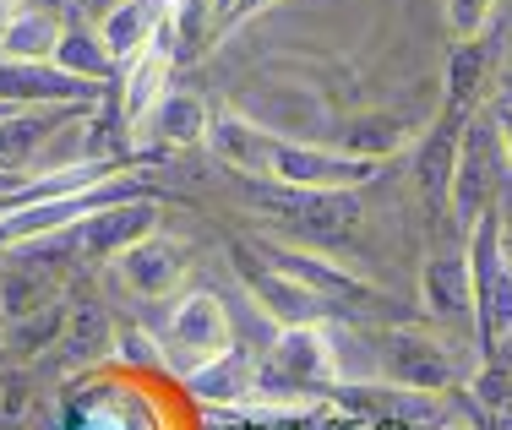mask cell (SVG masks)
<instances>
[{"mask_svg": "<svg viewBox=\"0 0 512 430\" xmlns=\"http://www.w3.org/2000/svg\"><path fill=\"white\" fill-rule=\"evenodd\" d=\"M469 245V284H474V343L485 360H512V245L502 213H485L463 235Z\"/></svg>", "mask_w": 512, "mask_h": 430, "instance_id": "6da1fadb", "label": "cell"}, {"mask_svg": "<svg viewBox=\"0 0 512 430\" xmlns=\"http://www.w3.org/2000/svg\"><path fill=\"white\" fill-rule=\"evenodd\" d=\"M338 343L333 327H278L273 343L256 360V398L262 403H289V398H316L338 392Z\"/></svg>", "mask_w": 512, "mask_h": 430, "instance_id": "7a4b0ae2", "label": "cell"}, {"mask_svg": "<svg viewBox=\"0 0 512 430\" xmlns=\"http://www.w3.org/2000/svg\"><path fill=\"white\" fill-rule=\"evenodd\" d=\"M246 202L278 218V229L316 245H338L360 229V191H300V186H278V180H251Z\"/></svg>", "mask_w": 512, "mask_h": 430, "instance_id": "3957f363", "label": "cell"}, {"mask_svg": "<svg viewBox=\"0 0 512 430\" xmlns=\"http://www.w3.org/2000/svg\"><path fill=\"white\" fill-rule=\"evenodd\" d=\"M507 153L502 137H496L491 115H474L469 131H463V153H458V175H453V202H447V218H453L458 235H469L485 213L502 207V186H507Z\"/></svg>", "mask_w": 512, "mask_h": 430, "instance_id": "277c9868", "label": "cell"}, {"mask_svg": "<svg viewBox=\"0 0 512 430\" xmlns=\"http://www.w3.org/2000/svg\"><path fill=\"white\" fill-rule=\"evenodd\" d=\"M376 371L387 376L398 392H414V398H436V392L458 387V360L431 327L398 322L382 333V349H376Z\"/></svg>", "mask_w": 512, "mask_h": 430, "instance_id": "5b68a950", "label": "cell"}, {"mask_svg": "<svg viewBox=\"0 0 512 430\" xmlns=\"http://www.w3.org/2000/svg\"><path fill=\"white\" fill-rule=\"evenodd\" d=\"M382 175V164H365V158H349L338 147L322 142H295V137H278L267 147V169L262 180H278V186H300V191H360Z\"/></svg>", "mask_w": 512, "mask_h": 430, "instance_id": "8992f818", "label": "cell"}, {"mask_svg": "<svg viewBox=\"0 0 512 430\" xmlns=\"http://www.w3.org/2000/svg\"><path fill=\"white\" fill-rule=\"evenodd\" d=\"M224 349H235V327H229V311L218 294H186V300L169 311V333H164V365L175 376L202 371L207 360H218Z\"/></svg>", "mask_w": 512, "mask_h": 430, "instance_id": "52a82bcc", "label": "cell"}, {"mask_svg": "<svg viewBox=\"0 0 512 430\" xmlns=\"http://www.w3.org/2000/svg\"><path fill=\"white\" fill-rule=\"evenodd\" d=\"M251 245H256L262 262H273L278 273H289L300 289H311L322 305H333V316L338 311H371V305H382V289H376V284H365V278L349 273V267L327 262V256L306 251V245H278V240H251Z\"/></svg>", "mask_w": 512, "mask_h": 430, "instance_id": "ba28073f", "label": "cell"}, {"mask_svg": "<svg viewBox=\"0 0 512 430\" xmlns=\"http://www.w3.org/2000/svg\"><path fill=\"white\" fill-rule=\"evenodd\" d=\"M229 262H235L240 284L251 289V300L262 305L278 327H322V322H333V305H322L311 289H300L289 273H278L273 262H262L251 240H229Z\"/></svg>", "mask_w": 512, "mask_h": 430, "instance_id": "9c48e42d", "label": "cell"}, {"mask_svg": "<svg viewBox=\"0 0 512 430\" xmlns=\"http://www.w3.org/2000/svg\"><path fill=\"white\" fill-rule=\"evenodd\" d=\"M60 235L71 240V256H77V262H115V256H120V251H131L137 240L158 235V196L104 207V213L82 218V224L60 229Z\"/></svg>", "mask_w": 512, "mask_h": 430, "instance_id": "30bf717a", "label": "cell"}, {"mask_svg": "<svg viewBox=\"0 0 512 430\" xmlns=\"http://www.w3.org/2000/svg\"><path fill=\"white\" fill-rule=\"evenodd\" d=\"M469 109L442 104V115L431 120L420 153H414V186H420L425 207L436 218H447V202H453V175H458V153H463V131H469Z\"/></svg>", "mask_w": 512, "mask_h": 430, "instance_id": "8fae6325", "label": "cell"}, {"mask_svg": "<svg viewBox=\"0 0 512 430\" xmlns=\"http://www.w3.org/2000/svg\"><path fill=\"white\" fill-rule=\"evenodd\" d=\"M82 115H93V104H33V109H11V115L0 120V169H11V175H33V169H39V153L66 126H77Z\"/></svg>", "mask_w": 512, "mask_h": 430, "instance_id": "7c38bea8", "label": "cell"}, {"mask_svg": "<svg viewBox=\"0 0 512 430\" xmlns=\"http://www.w3.org/2000/svg\"><path fill=\"white\" fill-rule=\"evenodd\" d=\"M104 88L77 82L55 66H33V60H0V104L33 109V104H99Z\"/></svg>", "mask_w": 512, "mask_h": 430, "instance_id": "4fadbf2b", "label": "cell"}, {"mask_svg": "<svg viewBox=\"0 0 512 430\" xmlns=\"http://www.w3.org/2000/svg\"><path fill=\"white\" fill-rule=\"evenodd\" d=\"M496 60H502V44H496L491 33L453 44V60H447V98H442V104H458V109H469V115H480V109L491 104V88H496Z\"/></svg>", "mask_w": 512, "mask_h": 430, "instance_id": "5bb4252c", "label": "cell"}, {"mask_svg": "<svg viewBox=\"0 0 512 430\" xmlns=\"http://www.w3.org/2000/svg\"><path fill=\"white\" fill-rule=\"evenodd\" d=\"M169 17H175V0H120V6L104 17L99 39H104L109 55H115V66L126 71L137 55H148V49H153L158 28H164Z\"/></svg>", "mask_w": 512, "mask_h": 430, "instance_id": "9a60e30c", "label": "cell"}, {"mask_svg": "<svg viewBox=\"0 0 512 430\" xmlns=\"http://www.w3.org/2000/svg\"><path fill=\"white\" fill-rule=\"evenodd\" d=\"M186 392L197 403H213V409H235V403L256 398V354L251 349H224L218 360H207L202 371L186 376Z\"/></svg>", "mask_w": 512, "mask_h": 430, "instance_id": "2e32d148", "label": "cell"}, {"mask_svg": "<svg viewBox=\"0 0 512 430\" xmlns=\"http://www.w3.org/2000/svg\"><path fill=\"white\" fill-rule=\"evenodd\" d=\"M115 267H120V278H126V289L131 294H142V300H158V294H169L180 284V273H186V251H180L175 240H137L131 251H120L115 256Z\"/></svg>", "mask_w": 512, "mask_h": 430, "instance_id": "e0dca14e", "label": "cell"}, {"mask_svg": "<svg viewBox=\"0 0 512 430\" xmlns=\"http://www.w3.org/2000/svg\"><path fill=\"white\" fill-rule=\"evenodd\" d=\"M420 300H425V311H431V316H442V322L474 316L469 251H436L431 262L420 267Z\"/></svg>", "mask_w": 512, "mask_h": 430, "instance_id": "ac0fdd59", "label": "cell"}, {"mask_svg": "<svg viewBox=\"0 0 512 430\" xmlns=\"http://www.w3.org/2000/svg\"><path fill=\"white\" fill-rule=\"evenodd\" d=\"M60 360L66 365H93L99 354L115 349V322L99 300H66V327H60Z\"/></svg>", "mask_w": 512, "mask_h": 430, "instance_id": "d6986e66", "label": "cell"}, {"mask_svg": "<svg viewBox=\"0 0 512 430\" xmlns=\"http://www.w3.org/2000/svg\"><path fill=\"white\" fill-rule=\"evenodd\" d=\"M169 66L175 60L164 55V49H148V55H137L126 71H120V115H126V126H142V120H153V109L164 104L169 93Z\"/></svg>", "mask_w": 512, "mask_h": 430, "instance_id": "ffe728a7", "label": "cell"}, {"mask_svg": "<svg viewBox=\"0 0 512 430\" xmlns=\"http://www.w3.org/2000/svg\"><path fill=\"white\" fill-rule=\"evenodd\" d=\"M60 22L50 6H28L17 11V17H6V28H0V55L6 60H33V66H50L55 44H60Z\"/></svg>", "mask_w": 512, "mask_h": 430, "instance_id": "44dd1931", "label": "cell"}, {"mask_svg": "<svg viewBox=\"0 0 512 430\" xmlns=\"http://www.w3.org/2000/svg\"><path fill=\"white\" fill-rule=\"evenodd\" d=\"M50 66L66 71V77H77V82H93V88H109V82H120L115 55H109L104 39H99V33H88V28H66V33H60Z\"/></svg>", "mask_w": 512, "mask_h": 430, "instance_id": "7402d4cb", "label": "cell"}, {"mask_svg": "<svg viewBox=\"0 0 512 430\" xmlns=\"http://www.w3.org/2000/svg\"><path fill=\"white\" fill-rule=\"evenodd\" d=\"M55 300H60L55 273H44V267H33V262H17V256L0 267V316H6V322L33 316V311H44V305H55Z\"/></svg>", "mask_w": 512, "mask_h": 430, "instance_id": "603a6c76", "label": "cell"}, {"mask_svg": "<svg viewBox=\"0 0 512 430\" xmlns=\"http://www.w3.org/2000/svg\"><path fill=\"white\" fill-rule=\"evenodd\" d=\"M207 126H213V115H207V98L191 93V88H169L164 104L153 109V131L164 147H191V142H207Z\"/></svg>", "mask_w": 512, "mask_h": 430, "instance_id": "cb8c5ba5", "label": "cell"}, {"mask_svg": "<svg viewBox=\"0 0 512 430\" xmlns=\"http://www.w3.org/2000/svg\"><path fill=\"white\" fill-rule=\"evenodd\" d=\"M409 147V126L398 115H360L338 131V153L365 158V164H387L393 153Z\"/></svg>", "mask_w": 512, "mask_h": 430, "instance_id": "d4e9b609", "label": "cell"}, {"mask_svg": "<svg viewBox=\"0 0 512 430\" xmlns=\"http://www.w3.org/2000/svg\"><path fill=\"white\" fill-rule=\"evenodd\" d=\"M60 327H66V300H55V305H44V311H33V316L6 322L0 349H6L17 365H28V360H39L44 349H55V343H60Z\"/></svg>", "mask_w": 512, "mask_h": 430, "instance_id": "484cf974", "label": "cell"}, {"mask_svg": "<svg viewBox=\"0 0 512 430\" xmlns=\"http://www.w3.org/2000/svg\"><path fill=\"white\" fill-rule=\"evenodd\" d=\"M469 403H474V414L512 409V360H485L469 382Z\"/></svg>", "mask_w": 512, "mask_h": 430, "instance_id": "4316f807", "label": "cell"}, {"mask_svg": "<svg viewBox=\"0 0 512 430\" xmlns=\"http://www.w3.org/2000/svg\"><path fill=\"white\" fill-rule=\"evenodd\" d=\"M496 6H502V0H442V11H447V33H453L458 44H463V39H480V33L491 28Z\"/></svg>", "mask_w": 512, "mask_h": 430, "instance_id": "83f0119b", "label": "cell"}, {"mask_svg": "<svg viewBox=\"0 0 512 430\" xmlns=\"http://www.w3.org/2000/svg\"><path fill=\"white\" fill-rule=\"evenodd\" d=\"M28 409H33V382H28V371H22V365H6V371H0V420L17 425Z\"/></svg>", "mask_w": 512, "mask_h": 430, "instance_id": "f1b7e54d", "label": "cell"}, {"mask_svg": "<svg viewBox=\"0 0 512 430\" xmlns=\"http://www.w3.org/2000/svg\"><path fill=\"white\" fill-rule=\"evenodd\" d=\"M278 0H235V6L224 11V22H218V33H229V28H240V22H251V17H262V11H273Z\"/></svg>", "mask_w": 512, "mask_h": 430, "instance_id": "f546056e", "label": "cell"}, {"mask_svg": "<svg viewBox=\"0 0 512 430\" xmlns=\"http://www.w3.org/2000/svg\"><path fill=\"white\" fill-rule=\"evenodd\" d=\"M485 115H491V126H496V137H502V153H507V169H512V109L507 104H485Z\"/></svg>", "mask_w": 512, "mask_h": 430, "instance_id": "4dcf8cb0", "label": "cell"}, {"mask_svg": "<svg viewBox=\"0 0 512 430\" xmlns=\"http://www.w3.org/2000/svg\"><path fill=\"white\" fill-rule=\"evenodd\" d=\"M491 98H496V104H507V109H512V71H502V82H496V93H491Z\"/></svg>", "mask_w": 512, "mask_h": 430, "instance_id": "1f68e13d", "label": "cell"}, {"mask_svg": "<svg viewBox=\"0 0 512 430\" xmlns=\"http://www.w3.org/2000/svg\"><path fill=\"white\" fill-rule=\"evenodd\" d=\"M17 11H28V0H0V22L17 17Z\"/></svg>", "mask_w": 512, "mask_h": 430, "instance_id": "d6a6232c", "label": "cell"}, {"mask_svg": "<svg viewBox=\"0 0 512 430\" xmlns=\"http://www.w3.org/2000/svg\"><path fill=\"white\" fill-rule=\"evenodd\" d=\"M229 6H235V0H213V11H218V22H224V11ZM218 22H213V28H218Z\"/></svg>", "mask_w": 512, "mask_h": 430, "instance_id": "836d02e7", "label": "cell"}, {"mask_svg": "<svg viewBox=\"0 0 512 430\" xmlns=\"http://www.w3.org/2000/svg\"><path fill=\"white\" fill-rule=\"evenodd\" d=\"M6 115H11V104H0V120H6Z\"/></svg>", "mask_w": 512, "mask_h": 430, "instance_id": "e575fe53", "label": "cell"}, {"mask_svg": "<svg viewBox=\"0 0 512 430\" xmlns=\"http://www.w3.org/2000/svg\"><path fill=\"white\" fill-rule=\"evenodd\" d=\"M507 49H512V28H507Z\"/></svg>", "mask_w": 512, "mask_h": 430, "instance_id": "d590c367", "label": "cell"}, {"mask_svg": "<svg viewBox=\"0 0 512 430\" xmlns=\"http://www.w3.org/2000/svg\"><path fill=\"white\" fill-rule=\"evenodd\" d=\"M442 430H463V425H442Z\"/></svg>", "mask_w": 512, "mask_h": 430, "instance_id": "8d00e7d4", "label": "cell"}, {"mask_svg": "<svg viewBox=\"0 0 512 430\" xmlns=\"http://www.w3.org/2000/svg\"><path fill=\"white\" fill-rule=\"evenodd\" d=\"M0 430H6V420H0Z\"/></svg>", "mask_w": 512, "mask_h": 430, "instance_id": "74e56055", "label": "cell"}, {"mask_svg": "<svg viewBox=\"0 0 512 430\" xmlns=\"http://www.w3.org/2000/svg\"><path fill=\"white\" fill-rule=\"evenodd\" d=\"M0 28H6V22H0Z\"/></svg>", "mask_w": 512, "mask_h": 430, "instance_id": "f35d334b", "label": "cell"}, {"mask_svg": "<svg viewBox=\"0 0 512 430\" xmlns=\"http://www.w3.org/2000/svg\"><path fill=\"white\" fill-rule=\"evenodd\" d=\"M507 245H512V240H507Z\"/></svg>", "mask_w": 512, "mask_h": 430, "instance_id": "ab89813d", "label": "cell"}]
</instances>
